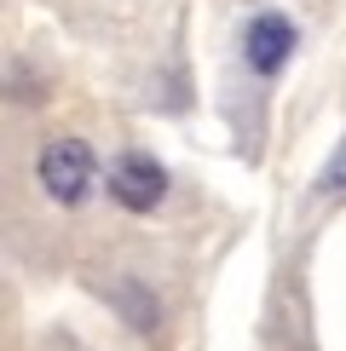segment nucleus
<instances>
[{
  "label": "nucleus",
  "mask_w": 346,
  "mask_h": 351,
  "mask_svg": "<svg viewBox=\"0 0 346 351\" xmlns=\"http://www.w3.org/2000/svg\"><path fill=\"white\" fill-rule=\"evenodd\" d=\"M110 300H115V311H122L139 334H150V328H156V294H144L139 282H115V288H110Z\"/></svg>",
  "instance_id": "4"
},
{
  "label": "nucleus",
  "mask_w": 346,
  "mask_h": 351,
  "mask_svg": "<svg viewBox=\"0 0 346 351\" xmlns=\"http://www.w3.org/2000/svg\"><path fill=\"white\" fill-rule=\"evenodd\" d=\"M242 58H249L254 75H277V69L295 58V23L283 12H260V18L242 29Z\"/></svg>",
  "instance_id": "3"
},
{
  "label": "nucleus",
  "mask_w": 346,
  "mask_h": 351,
  "mask_svg": "<svg viewBox=\"0 0 346 351\" xmlns=\"http://www.w3.org/2000/svg\"><path fill=\"white\" fill-rule=\"evenodd\" d=\"M35 179H41V190H47L52 202L76 208L86 190H93V150H86L81 138H52L47 150H41V162H35Z\"/></svg>",
  "instance_id": "1"
},
{
  "label": "nucleus",
  "mask_w": 346,
  "mask_h": 351,
  "mask_svg": "<svg viewBox=\"0 0 346 351\" xmlns=\"http://www.w3.org/2000/svg\"><path fill=\"white\" fill-rule=\"evenodd\" d=\"M104 184H110V196L122 202L127 213H150V208H162V196H168V167L156 162V156H144V150H127V156H115Z\"/></svg>",
  "instance_id": "2"
}]
</instances>
